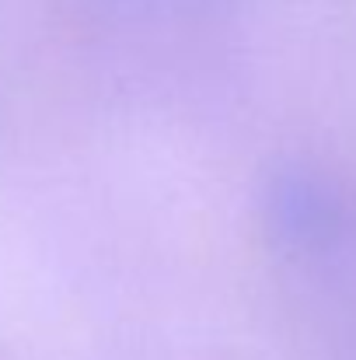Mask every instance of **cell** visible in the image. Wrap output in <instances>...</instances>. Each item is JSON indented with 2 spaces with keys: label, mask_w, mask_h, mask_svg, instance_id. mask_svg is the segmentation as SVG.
<instances>
[{
  "label": "cell",
  "mask_w": 356,
  "mask_h": 360,
  "mask_svg": "<svg viewBox=\"0 0 356 360\" xmlns=\"http://www.w3.org/2000/svg\"><path fill=\"white\" fill-rule=\"evenodd\" d=\"M269 207L276 231L294 245H325L339 231V203L308 175H283Z\"/></svg>",
  "instance_id": "6da1fadb"
}]
</instances>
